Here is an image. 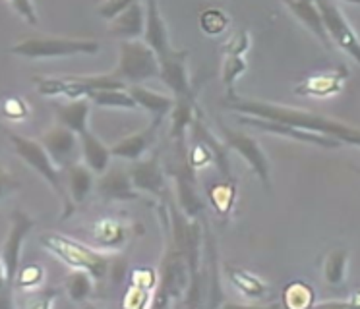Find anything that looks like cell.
<instances>
[{"mask_svg": "<svg viewBox=\"0 0 360 309\" xmlns=\"http://www.w3.org/2000/svg\"><path fill=\"white\" fill-rule=\"evenodd\" d=\"M87 99L91 105L103 108H124V110H136V103L130 97L128 89H107V91H95Z\"/></svg>", "mask_w": 360, "mask_h": 309, "instance_id": "4dcf8cb0", "label": "cell"}, {"mask_svg": "<svg viewBox=\"0 0 360 309\" xmlns=\"http://www.w3.org/2000/svg\"><path fill=\"white\" fill-rule=\"evenodd\" d=\"M79 309H99V308H97L95 303H89V301H86V303H82V305H79Z\"/></svg>", "mask_w": 360, "mask_h": 309, "instance_id": "7dc6e473", "label": "cell"}, {"mask_svg": "<svg viewBox=\"0 0 360 309\" xmlns=\"http://www.w3.org/2000/svg\"><path fill=\"white\" fill-rule=\"evenodd\" d=\"M238 124H244V126L254 128V130L266 131V133H275V136L295 139V141H300V143H310V145L323 147V149H337V147L341 145V143H337L333 139L323 138V136H318V133H312V131L298 130V128L289 126V124L264 120V118H254V116H238Z\"/></svg>", "mask_w": 360, "mask_h": 309, "instance_id": "5bb4252c", "label": "cell"}, {"mask_svg": "<svg viewBox=\"0 0 360 309\" xmlns=\"http://www.w3.org/2000/svg\"><path fill=\"white\" fill-rule=\"evenodd\" d=\"M210 203H212L213 211L219 216H229L231 211L235 207L236 201V184L233 180H225L223 184H215L213 188H210Z\"/></svg>", "mask_w": 360, "mask_h": 309, "instance_id": "f1b7e54d", "label": "cell"}, {"mask_svg": "<svg viewBox=\"0 0 360 309\" xmlns=\"http://www.w3.org/2000/svg\"><path fill=\"white\" fill-rule=\"evenodd\" d=\"M318 8H320L331 43L339 46L345 54H349L360 66V39L356 37L351 23L347 22L341 8L333 2H318Z\"/></svg>", "mask_w": 360, "mask_h": 309, "instance_id": "30bf717a", "label": "cell"}, {"mask_svg": "<svg viewBox=\"0 0 360 309\" xmlns=\"http://www.w3.org/2000/svg\"><path fill=\"white\" fill-rule=\"evenodd\" d=\"M10 10H14L25 23L30 25H39V14H37V8L33 2L27 0H16V2H8Z\"/></svg>", "mask_w": 360, "mask_h": 309, "instance_id": "60d3db41", "label": "cell"}, {"mask_svg": "<svg viewBox=\"0 0 360 309\" xmlns=\"http://www.w3.org/2000/svg\"><path fill=\"white\" fill-rule=\"evenodd\" d=\"M128 93H130V97L136 103V107L148 110L153 118H163L165 120L167 116H171L172 108H174V99L172 97L151 91V89L143 87V85H130Z\"/></svg>", "mask_w": 360, "mask_h": 309, "instance_id": "7402d4cb", "label": "cell"}, {"mask_svg": "<svg viewBox=\"0 0 360 309\" xmlns=\"http://www.w3.org/2000/svg\"><path fill=\"white\" fill-rule=\"evenodd\" d=\"M95 188V174L87 169L84 162H76L68 169V178H66V193L70 197L72 205L78 207L86 203L89 193Z\"/></svg>", "mask_w": 360, "mask_h": 309, "instance_id": "603a6c76", "label": "cell"}, {"mask_svg": "<svg viewBox=\"0 0 360 309\" xmlns=\"http://www.w3.org/2000/svg\"><path fill=\"white\" fill-rule=\"evenodd\" d=\"M227 108L240 116H254V118H264V120H274V122L289 124L298 130L312 131L323 138L333 139L337 143H347V145L360 147V130L352 128L349 124L339 122L329 116L316 114L300 108L285 107V105H275L267 100L243 99L236 95L235 99L225 100Z\"/></svg>", "mask_w": 360, "mask_h": 309, "instance_id": "7a4b0ae2", "label": "cell"}, {"mask_svg": "<svg viewBox=\"0 0 360 309\" xmlns=\"http://www.w3.org/2000/svg\"><path fill=\"white\" fill-rule=\"evenodd\" d=\"M33 224L35 221L24 211H14L10 216V228L6 239L2 244V257H0L2 267H4L6 286L10 290H14V284H16L20 259H22V246H24L25 238L30 236Z\"/></svg>", "mask_w": 360, "mask_h": 309, "instance_id": "ba28073f", "label": "cell"}, {"mask_svg": "<svg viewBox=\"0 0 360 309\" xmlns=\"http://www.w3.org/2000/svg\"><path fill=\"white\" fill-rule=\"evenodd\" d=\"M115 76L126 85H143L148 79L161 76L159 60L153 48L146 41H120L118 45V64Z\"/></svg>", "mask_w": 360, "mask_h": 309, "instance_id": "52a82bcc", "label": "cell"}, {"mask_svg": "<svg viewBox=\"0 0 360 309\" xmlns=\"http://www.w3.org/2000/svg\"><path fill=\"white\" fill-rule=\"evenodd\" d=\"M349 249L345 247H337V249H331L323 261V278L329 286H343L345 275H347V267H349Z\"/></svg>", "mask_w": 360, "mask_h": 309, "instance_id": "83f0119b", "label": "cell"}, {"mask_svg": "<svg viewBox=\"0 0 360 309\" xmlns=\"http://www.w3.org/2000/svg\"><path fill=\"white\" fill-rule=\"evenodd\" d=\"M316 303V292L304 280H292L283 288V309H312Z\"/></svg>", "mask_w": 360, "mask_h": 309, "instance_id": "4316f807", "label": "cell"}, {"mask_svg": "<svg viewBox=\"0 0 360 309\" xmlns=\"http://www.w3.org/2000/svg\"><path fill=\"white\" fill-rule=\"evenodd\" d=\"M148 8V20H146V33L143 41L148 43L161 70V81H163L172 93L174 100H186V103H198L194 85L190 79L188 72V53L179 51L171 45L169 33H167V23L161 14V8L157 2L146 4Z\"/></svg>", "mask_w": 360, "mask_h": 309, "instance_id": "3957f363", "label": "cell"}, {"mask_svg": "<svg viewBox=\"0 0 360 309\" xmlns=\"http://www.w3.org/2000/svg\"><path fill=\"white\" fill-rule=\"evenodd\" d=\"M248 68L244 56H223V85L227 89V99L236 97V79Z\"/></svg>", "mask_w": 360, "mask_h": 309, "instance_id": "d6a6232c", "label": "cell"}, {"mask_svg": "<svg viewBox=\"0 0 360 309\" xmlns=\"http://www.w3.org/2000/svg\"><path fill=\"white\" fill-rule=\"evenodd\" d=\"M130 180L136 192H143L153 195L155 199L167 201V184H165V164L161 162V154L153 153L148 159L132 162Z\"/></svg>", "mask_w": 360, "mask_h": 309, "instance_id": "7c38bea8", "label": "cell"}, {"mask_svg": "<svg viewBox=\"0 0 360 309\" xmlns=\"http://www.w3.org/2000/svg\"><path fill=\"white\" fill-rule=\"evenodd\" d=\"M312 309H360V290L345 300H328L320 303L316 301Z\"/></svg>", "mask_w": 360, "mask_h": 309, "instance_id": "7bdbcfd3", "label": "cell"}, {"mask_svg": "<svg viewBox=\"0 0 360 309\" xmlns=\"http://www.w3.org/2000/svg\"><path fill=\"white\" fill-rule=\"evenodd\" d=\"M225 272H227V278L231 280V284L235 286L243 296H246L248 300H264L269 294V288H267L266 282L258 275L250 272V270L236 267V265H227Z\"/></svg>", "mask_w": 360, "mask_h": 309, "instance_id": "cb8c5ba5", "label": "cell"}, {"mask_svg": "<svg viewBox=\"0 0 360 309\" xmlns=\"http://www.w3.org/2000/svg\"><path fill=\"white\" fill-rule=\"evenodd\" d=\"M275 309H283V308H281V303H277V308H275Z\"/></svg>", "mask_w": 360, "mask_h": 309, "instance_id": "c3c4849f", "label": "cell"}, {"mask_svg": "<svg viewBox=\"0 0 360 309\" xmlns=\"http://www.w3.org/2000/svg\"><path fill=\"white\" fill-rule=\"evenodd\" d=\"M188 131L192 133V139L202 141V143L212 151L213 164L219 169L221 176L225 178V180H233V176H231V162H229V153H231V149H229L227 143H225L223 139L213 136L212 130H210L207 124H205V118L202 112L196 116V120L192 122Z\"/></svg>", "mask_w": 360, "mask_h": 309, "instance_id": "ac0fdd59", "label": "cell"}, {"mask_svg": "<svg viewBox=\"0 0 360 309\" xmlns=\"http://www.w3.org/2000/svg\"><path fill=\"white\" fill-rule=\"evenodd\" d=\"M39 143L47 151L51 161L58 170H68L72 164H76L79 153V138L74 131L66 130L63 126H53L47 131H43Z\"/></svg>", "mask_w": 360, "mask_h": 309, "instance_id": "8fae6325", "label": "cell"}, {"mask_svg": "<svg viewBox=\"0 0 360 309\" xmlns=\"http://www.w3.org/2000/svg\"><path fill=\"white\" fill-rule=\"evenodd\" d=\"M153 294L155 292H149V290L130 284L128 290H126L124 298H122V309H149Z\"/></svg>", "mask_w": 360, "mask_h": 309, "instance_id": "e575fe53", "label": "cell"}, {"mask_svg": "<svg viewBox=\"0 0 360 309\" xmlns=\"http://www.w3.org/2000/svg\"><path fill=\"white\" fill-rule=\"evenodd\" d=\"M198 22H200V29L204 31L205 35L217 37L223 31H227L231 20H229V14L225 10H221L217 6H210L200 12Z\"/></svg>", "mask_w": 360, "mask_h": 309, "instance_id": "1f68e13d", "label": "cell"}, {"mask_svg": "<svg viewBox=\"0 0 360 309\" xmlns=\"http://www.w3.org/2000/svg\"><path fill=\"white\" fill-rule=\"evenodd\" d=\"M79 138V153L84 159V164L91 170L94 174L101 176L110 169V147L103 143L101 139L95 136L91 130H86Z\"/></svg>", "mask_w": 360, "mask_h": 309, "instance_id": "d6986e66", "label": "cell"}, {"mask_svg": "<svg viewBox=\"0 0 360 309\" xmlns=\"http://www.w3.org/2000/svg\"><path fill=\"white\" fill-rule=\"evenodd\" d=\"M94 278L84 270H72L66 282H64V290L68 294V298L76 303H86L91 294H94Z\"/></svg>", "mask_w": 360, "mask_h": 309, "instance_id": "f546056e", "label": "cell"}, {"mask_svg": "<svg viewBox=\"0 0 360 309\" xmlns=\"http://www.w3.org/2000/svg\"><path fill=\"white\" fill-rule=\"evenodd\" d=\"M163 223L167 230V251L149 309H171L172 303L186 292L194 267L204 259V230L198 221H188L174 211Z\"/></svg>", "mask_w": 360, "mask_h": 309, "instance_id": "6da1fadb", "label": "cell"}, {"mask_svg": "<svg viewBox=\"0 0 360 309\" xmlns=\"http://www.w3.org/2000/svg\"><path fill=\"white\" fill-rule=\"evenodd\" d=\"M22 188V178L18 176L16 170H12L8 164L0 161V201L10 197Z\"/></svg>", "mask_w": 360, "mask_h": 309, "instance_id": "8d00e7d4", "label": "cell"}, {"mask_svg": "<svg viewBox=\"0 0 360 309\" xmlns=\"http://www.w3.org/2000/svg\"><path fill=\"white\" fill-rule=\"evenodd\" d=\"M4 288H8V286H6V277H4V267H2V261H0V290H4Z\"/></svg>", "mask_w": 360, "mask_h": 309, "instance_id": "bcb514c9", "label": "cell"}, {"mask_svg": "<svg viewBox=\"0 0 360 309\" xmlns=\"http://www.w3.org/2000/svg\"><path fill=\"white\" fill-rule=\"evenodd\" d=\"M0 112L6 116L8 120H24L25 116L30 114V107L24 99H20L16 95H10L2 99L0 105Z\"/></svg>", "mask_w": 360, "mask_h": 309, "instance_id": "f35d334b", "label": "cell"}, {"mask_svg": "<svg viewBox=\"0 0 360 309\" xmlns=\"http://www.w3.org/2000/svg\"><path fill=\"white\" fill-rule=\"evenodd\" d=\"M95 190L105 201H134L138 199V192L134 190L130 172L126 169L110 166L105 174L95 182Z\"/></svg>", "mask_w": 360, "mask_h": 309, "instance_id": "2e32d148", "label": "cell"}, {"mask_svg": "<svg viewBox=\"0 0 360 309\" xmlns=\"http://www.w3.org/2000/svg\"><path fill=\"white\" fill-rule=\"evenodd\" d=\"M130 284L149 290V292H155L157 284H159V272L149 269V267H138L130 275Z\"/></svg>", "mask_w": 360, "mask_h": 309, "instance_id": "ab89813d", "label": "cell"}, {"mask_svg": "<svg viewBox=\"0 0 360 309\" xmlns=\"http://www.w3.org/2000/svg\"><path fill=\"white\" fill-rule=\"evenodd\" d=\"M39 242L49 254L60 259L66 267H70L72 270H84L91 275L95 282H101L109 277L110 259L99 249H94L78 239L55 232H47L39 236Z\"/></svg>", "mask_w": 360, "mask_h": 309, "instance_id": "277c9868", "label": "cell"}, {"mask_svg": "<svg viewBox=\"0 0 360 309\" xmlns=\"http://www.w3.org/2000/svg\"><path fill=\"white\" fill-rule=\"evenodd\" d=\"M101 51V43L97 39L82 37H25L8 48L10 54L22 58H63L76 54H97Z\"/></svg>", "mask_w": 360, "mask_h": 309, "instance_id": "8992f818", "label": "cell"}, {"mask_svg": "<svg viewBox=\"0 0 360 309\" xmlns=\"http://www.w3.org/2000/svg\"><path fill=\"white\" fill-rule=\"evenodd\" d=\"M0 131L8 138V141L12 143V147H14V151H16L18 157H20L30 169L35 170V172L51 185V190L56 193V197L63 203V216H60V218L66 221V218L76 211V207L72 205L70 197H68V193H66V182H64L63 176H60V170L53 164L47 151L43 149V145H41L37 139L20 136V133H16L14 130H10L6 126H2V124H0Z\"/></svg>", "mask_w": 360, "mask_h": 309, "instance_id": "5b68a950", "label": "cell"}, {"mask_svg": "<svg viewBox=\"0 0 360 309\" xmlns=\"http://www.w3.org/2000/svg\"><path fill=\"white\" fill-rule=\"evenodd\" d=\"M161 124H163V118H153L148 128L136 131V133H128L126 138L118 139L117 143L110 147V154L132 162L143 159V154L148 153L149 147L155 143L157 131L161 130Z\"/></svg>", "mask_w": 360, "mask_h": 309, "instance_id": "9a60e30c", "label": "cell"}, {"mask_svg": "<svg viewBox=\"0 0 360 309\" xmlns=\"http://www.w3.org/2000/svg\"><path fill=\"white\" fill-rule=\"evenodd\" d=\"M277 303L271 305H252V303H240V301H225L219 309H275Z\"/></svg>", "mask_w": 360, "mask_h": 309, "instance_id": "ee69618b", "label": "cell"}, {"mask_svg": "<svg viewBox=\"0 0 360 309\" xmlns=\"http://www.w3.org/2000/svg\"><path fill=\"white\" fill-rule=\"evenodd\" d=\"M94 239L101 249H120L128 239V228L118 218H99L94 224Z\"/></svg>", "mask_w": 360, "mask_h": 309, "instance_id": "484cf974", "label": "cell"}, {"mask_svg": "<svg viewBox=\"0 0 360 309\" xmlns=\"http://www.w3.org/2000/svg\"><path fill=\"white\" fill-rule=\"evenodd\" d=\"M128 4H130V0H107V2H103V4L97 6V12H99L103 20H107L110 23L124 12Z\"/></svg>", "mask_w": 360, "mask_h": 309, "instance_id": "b9f144b4", "label": "cell"}, {"mask_svg": "<svg viewBox=\"0 0 360 309\" xmlns=\"http://www.w3.org/2000/svg\"><path fill=\"white\" fill-rule=\"evenodd\" d=\"M0 309H16L14 300H12V290H8V288L0 290Z\"/></svg>", "mask_w": 360, "mask_h": 309, "instance_id": "f6af8a7d", "label": "cell"}, {"mask_svg": "<svg viewBox=\"0 0 360 309\" xmlns=\"http://www.w3.org/2000/svg\"><path fill=\"white\" fill-rule=\"evenodd\" d=\"M58 298L56 288H43V290H33L24 301V309H53V301Z\"/></svg>", "mask_w": 360, "mask_h": 309, "instance_id": "74e56055", "label": "cell"}, {"mask_svg": "<svg viewBox=\"0 0 360 309\" xmlns=\"http://www.w3.org/2000/svg\"><path fill=\"white\" fill-rule=\"evenodd\" d=\"M349 76H351V72L347 68V64H339L337 68L329 70V72H321V74L302 79L300 84L295 85V95L328 99V97H333L337 93L343 91Z\"/></svg>", "mask_w": 360, "mask_h": 309, "instance_id": "4fadbf2b", "label": "cell"}, {"mask_svg": "<svg viewBox=\"0 0 360 309\" xmlns=\"http://www.w3.org/2000/svg\"><path fill=\"white\" fill-rule=\"evenodd\" d=\"M205 296H207V272L202 259L192 270L190 284L184 296L174 301L171 309H204Z\"/></svg>", "mask_w": 360, "mask_h": 309, "instance_id": "d4e9b609", "label": "cell"}, {"mask_svg": "<svg viewBox=\"0 0 360 309\" xmlns=\"http://www.w3.org/2000/svg\"><path fill=\"white\" fill-rule=\"evenodd\" d=\"M89 110H91V100L89 99H76V100H64L56 103L55 116L56 124L63 126L66 130L74 131L76 136H82L87 128L89 120Z\"/></svg>", "mask_w": 360, "mask_h": 309, "instance_id": "ffe728a7", "label": "cell"}, {"mask_svg": "<svg viewBox=\"0 0 360 309\" xmlns=\"http://www.w3.org/2000/svg\"><path fill=\"white\" fill-rule=\"evenodd\" d=\"M43 277H45V270L37 263H30V265H24L20 267L16 277L18 288H22L25 292H33L37 290L43 282Z\"/></svg>", "mask_w": 360, "mask_h": 309, "instance_id": "836d02e7", "label": "cell"}, {"mask_svg": "<svg viewBox=\"0 0 360 309\" xmlns=\"http://www.w3.org/2000/svg\"><path fill=\"white\" fill-rule=\"evenodd\" d=\"M146 20H148V8L141 2H130L122 14L115 22L109 23L110 37L120 41H138L146 33Z\"/></svg>", "mask_w": 360, "mask_h": 309, "instance_id": "e0dca14e", "label": "cell"}, {"mask_svg": "<svg viewBox=\"0 0 360 309\" xmlns=\"http://www.w3.org/2000/svg\"><path fill=\"white\" fill-rule=\"evenodd\" d=\"M285 6L289 8L298 22L304 23V27H308V31H312L314 37L318 39L326 48L333 46V43H331V39L328 35V29H326L323 18L320 14L318 2H287Z\"/></svg>", "mask_w": 360, "mask_h": 309, "instance_id": "44dd1931", "label": "cell"}, {"mask_svg": "<svg viewBox=\"0 0 360 309\" xmlns=\"http://www.w3.org/2000/svg\"><path fill=\"white\" fill-rule=\"evenodd\" d=\"M223 131V141L227 143L231 151H235L243 157L244 161L248 162L250 170L258 176V180L264 184L266 190L271 188V166L267 161L264 149L259 147L256 138H252L248 133H244L243 130H235V128H229V126H219Z\"/></svg>", "mask_w": 360, "mask_h": 309, "instance_id": "9c48e42d", "label": "cell"}, {"mask_svg": "<svg viewBox=\"0 0 360 309\" xmlns=\"http://www.w3.org/2000/svg\"><path fill=\"white\" fill-rule=\"evenodd\" d=\"M250 46L252 39L248 29H238L235 35L223 45V56H246V53L250 51Z\"/></svg>", "mask_w": 360, "mask_h": 309, "instance_id": "d590c367", "label": "cell"}]
</instances>
